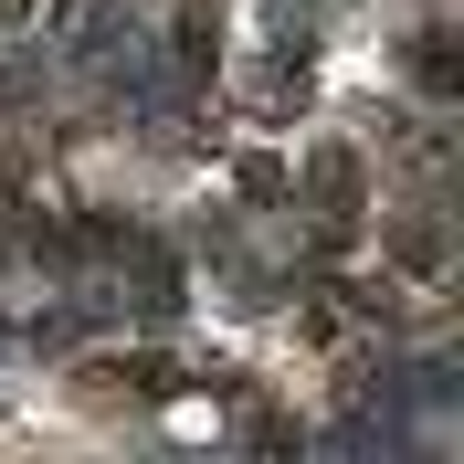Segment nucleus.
<instances>
[{"mask_svg":"<svg viewBox=\"0 0 464 464\" xmlns=\"http://www.w3.org/2000/svg\"><path fill=\"white\" fill-rule=\"evenodd\" d=\"M443 254H454V243H443V211H401V222H391V264H401V275H422V285H433Z\"/></svg>","mask_w":464,"mask_h":464,"instance_id":"obj_1","label":"nucleus"},{"mask_svg":"<svg viewBox=\"0 0 464 464\" xmlns=\"http://www.w3.org/2000/svg\"><path fill=\"white\" fill-rule=\"evenodd\" d=\"M306 190H317L327 222H348V211H359V159H348V148H317V159H306Z\"/></svg>","mask_w":464,"mask_h":464,"instance_id":"obj_2","label":"nucleus"},{"mask_svg":"<svg viewBox=\"0 0 464 464\" xmlns=\"http://www.w3.org/2000/svg\"><path fill=\"white\" fill-rule=\"evenodd\" d=\"M127 254H138V306H148V317H169V306H179V264H169V243H138V232H127Z\"/></svg>","mask_w":464,"mask_h":464,"instance_id":"obj_3","label":"nucleus"},{"mask_svg":"<svg viewBox=\"0 0 464 464\" xmlns=\"http://www.w3.org/2000/svg\"><path fill=\"white\" fill-rule=\"evenodd\" d=\"M411 74H422V95H454V32H422L411 43Z\"/></svg>","mask_w":464,"mask_h":464,"instance_id":"obj_4","label":"nucleus"}]
</instances>
